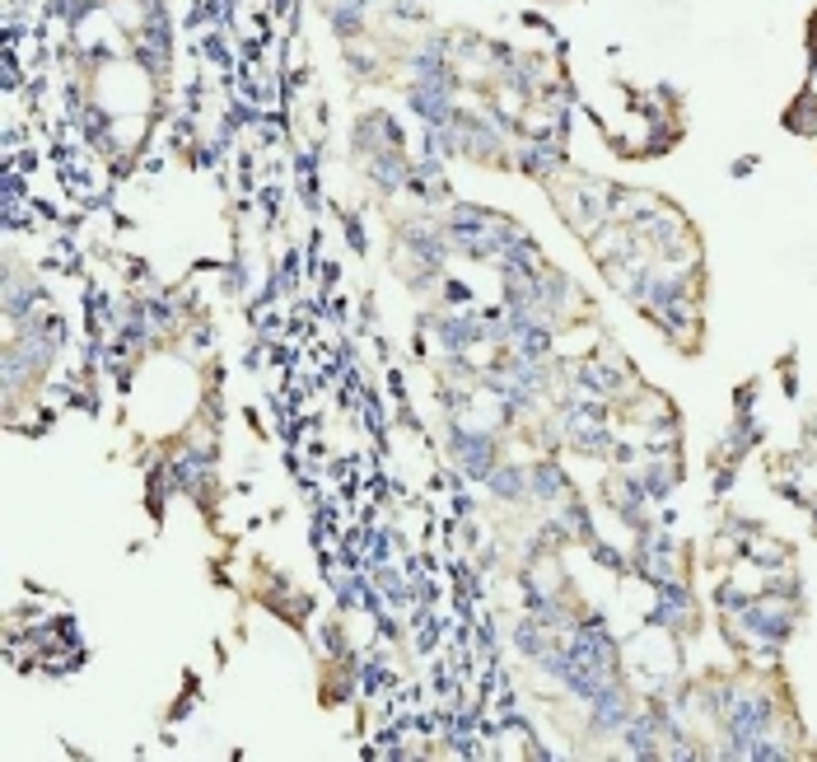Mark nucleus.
I'll use <instances>...</instances> for the list:
<instances>
[{"label":"nucleus","mask_w":817,"mask_h":762,"mask_svg":"<svg viewBox=\"0 0 817 762\" xmlns=\"http://www.w3.org/2000/svg\"><path fill=\"white\" fill-rule=\"evenodd\" d=\"M514 646H518V655H528V660H542L546 650L556 646V636H552V627H542V622L528 613V617H524V622H518V627H514Z\"/></svg>","instance_id":"obj_7"},{"label":"nucleus","mask_w":817,"mask_h":762,"mask_svg":"<svg viewBox=\"0 0 817 762\" xmlns=\"http://www.w3.org/2000/svg\"><path fill=\"white\" fill-rule=\"evenodd\" d=\"M514 164L524 168V174H532V178H556V168L565 164V154L556 146V136H546V141H532V146L518 150Z\"/></svg>","instance_id":"obj_5"},{"label":"nucleus","mask_w":817,"mask_h":762,"mask_svg":"<svg viewBox=\"0 0 817 762\" xmlns=\"http://www.w3.org/2000/svg\"><path fill=\"white\" fill-rule=\"evenodd\" d=\"M658 622H664L668 632H682L687 627V617H691V595L678 585V580H664L658 585Z\"/></svg>","instance_id":"obj_6"},{"label":"nucleus","mask_w":817,"mask_h":762,"mask_svg":"<svg viewBox=\"0 0 817 762\" xmlns=\"http://www.w3.org/2000/svg\"><path fill=\"white\" fill-rule=\"evenodd\" d=\"M449 454L463 463V473L473 482H486L495 473V463H500V445H495V435H486V430L449 426Z\"/></svg>","instance_id":"obj_1"},{"label":"nucleus","mask_w":817,"mask_h":762,"mask_svg":"<svg viewBox=\"0 0 817 762\" xmlns=\"http://www.w3.org/2000/svg\"><path fill=\"white\" fill-rule=\"evenodd\" d=\"M345 235H351V248H355V253H365V235H360V221H351V225H345Z\"/></svg>","instance_id":"obj_11"},{"label":"nucleus","mask_w":817,"mask_h":762,"mask_svg":"<svg viewBox=\"0 0 817 762\" xmlns=\"http://www.w3.org/2000/svg\"><path fill=\"white\" fill-rule=\"evenodd\" d=\"M579 388H585V394H593V398H612V394H621L626 388V379L617 375V370H607V365H585L579 370Z\"/></svg>","instance_id":"obj_10"},{"label":"nucleus","mask_w":817,"mask_h":762,"mask_svg":"<svg viewBox=\"0 0 817 762\" xmlns=\"http://www.w3.org/2000/svg\"><path fill=\"white\" fill-rule=\"evenodd\" d=\"M528 482H532V501H546V505L565 501V473L556 469V463H532Z\"/></svg>","instance_id":"obj_8"},{"label":"nucleus","mask_w":817,"mask_h":762,"mask_svg":"<svg viewBox=\"0 0 817 762\" xmlns=\"http://www.w3.org/2000/svg\"><path fill=\"white\" fill-rule=\"evenodd\" d=\"M481 487H491V496L510 505H524L532 501V482H528V469H518V463H495V473L481 482Z\"/></svg>","instance_id":"obj_4"},{"label":"nucleus","mask_w":817,"mask_h":762,"mask_svg":"<svg viewBox=\"0 0 817 762\" xmlns=\"http://www.w3.org/2000/svg\"><path fill=\"white\" fill-rule=\"evenodd\" d=\"M365 174H369L374 188L402 192L406 183H412V160H406L402 150H384V154H369V160H365Z\"/></svg>","instance_id":"obj_3"},{"label":"nucleus","mask_w":817,"mask_h":762,"mask_svg":"<svg viewBox=\"0 0 817 762\" xmlns=\"http://www.w3.org/2000/svg\"><path fill=\"white\" fill-rule=\"evenodd\" d=\"M435 328H439V341H444L449 355H458V351H467V347H477V341L491 337L486 318H477V314H449V318H439Z\"/></svg>","instance_id":"obj_2"},{"label":"nucleus","mask_w":817,"mask_h":762,"mask_svg":"<svg viewBox=\"0 0 817 762\" xmlns=\"http://www.w3.org/2000/svg\"><path fill=\"white\" fill-rule=\"evenodd\" d=\"M327 20H332V28L341 38H360L365 34V0H332V5H327Z\"/></svg>","instance_id":"obj_9"}]
</instances>
